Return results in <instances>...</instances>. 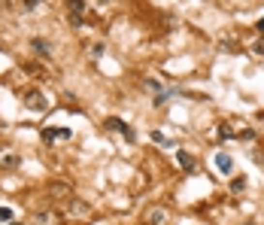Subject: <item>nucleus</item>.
I'll return each mask as SVG.
<instances>
[{
  "label": "nucleus",
  "instance_id": "1",
  "mask_svg": "<svg viewBox=\"0 0 264 225\" xmlns=\"http://www.w3.org/2000/svg\"><path fill=\"white\" fill-rule=\"evenodd\" d=\"M103 128H107V131H116V134H124V140H128V143H134V140H137V134L131 131L128 122H122V119H116V116H109L107 122H103Z\"/></svg>",
  "mask_w": 264,
  "mask_h": 225
},
{
  "label": "nucleus",
  "instance_id": "2",
  "mask_svg": "<svg viewBox=\"0 0 264 225\" xmlns=\"http://www.w3.org/2000/svg\"><path fill=\"white\" fill-rule=\"evenodd\" d=\"M25 107L33 110V112H40V110L49 107V100H46V95L40 92V88H28V92H25Z\"/></svg>",
  "mask_w": 264,
  "mask_h": 225
},
{
  "label": "nucleus",
  "instance_id": "3",
  "mask_svg": "<svg viewBox=\"0 0 264 225\" xmlns=\"http://www.w3.org/2000/svg\"><path fill=\"white\" fill-rule=\"evenodd\" d=\"M40 137H43V143L70 140V137H73V131H70V128H43V131H40Z\"/></svg>",
  "mask_w": 264,
  "mask_h": 225
},
{
  "label": "nucleus",
  "instance_id": "4",
  "mask_svg": "<svg viewBox=\"0 0 264 225\" xmlns=\"http://www.w3.org/2000/svg\"><path fill=\"white\" fill-rule=\"evenodd\" d=\"M33 222H37V225H58V222H61V213H55V210H40L37 216H33Z\"/></svg>",
  "mask_w": 264,
  "mask_h": 225
},
{
  "label": "nucleus",
  "instance_id": "5",
  "mask_svg": "<svg viewBox=\"0 0 264 225\" xmlns=\"http://www.w3.org/2000/svg\"><path fill=\"white\" fill-rule=\"evenodd\" d=\"M216 167H219L222 174H231L234 171V159L228 152H216Z\"/></svg>",
  "mask_w": 264,
  "mask_h": 225
},
{
  "label": "nucleus",
  "instance_id": "6",
  "mask_svg": "<svg viewBox=\"0 0 264 225\" xmlns=\"http://www.w3.org/2000/svg\"><path fill=\"white\" fill-rule=\"evenodd\" d=\"M176 161H179L182 167H186V171H194V167H198L194 155H191V152H186V149H179V152H176Z\"/></svg>",
  "mask_w": 264,
  "mask_h": 225
},
{
  "label": "nucleus",
  "instance_id": "7",
  "mask_svg": "<svg viewBox=\"0 0 264 225\" xmlns=\"http://www.w3.org/2000/svg\"><path fill=\"white\" fill-rule=\"evenodd\" d=\"M164 219H167V213H164L161 207H155V210L146 213V222H149V225H164Z\"/></svg>",
  "mask_w": 264,
  "mask_h": 225
},
{
  "label": "nucleus",
  "instance_id": "8",
  "mask_svg": "<svg viewBox=\"0 0 264 225\" xmlns=\"http://www.w3.org/2000/svg\"><path fill=\"white\" fill-rule=\"evenodd\" d=\"M31 49L33 52H37V55H43V58H49V55H52V46H49V43H46V40H31Z\"/></svg>",
  "mask_w": 264,
  "mask_h": 225
},
{
  "label": "nucleus",
  "instance_id": "9",
  "mask_svg": "<svg viewBox=\"0 0 264 225\" xmlns=\"http://www.w3.org/2000/svg\"><path fill=\"white\" fill-rule=\"evenodd\" d=\"M67 9H70V16H79V18H82V13H85V0H67Z\"/></svg>",
  "mask_w": 264,
  "mask_h": 225
},
{
  "label": "nucleus",
  "instance_id": "10",
  "mask_svg": "<svg viewBox=\"0 0 264 225\" xmlns=\"http://www.w3.org/2000/svg\"><path fill=\"white\" fill-rule=\"evenodd\" d=\"M67 207H70V213H88V204H82V201H79V198H67Z\"/></svg>",
  "mask_w": 264,
  "mask_h": 225
},
{
  "label": "nucleus",
  "instance_id": "11",
  "mask_svg": "<svg viewBox=\"0 0 264 225\" xmlns=\"http://www.w3.org/2000/svg\"><path fill=\"white\" fill-rule=\"evenodd\" d=\"M103 52H107V46H103V43H94V46H91V49H88V55H91V58H94V61L100 58V55H103Z\"/></svg>",
  "mask_w": 264,
  "mask_h": 225
},
{
  "label": "nucleus",
  "instance_id": "12",
  "mask_svg": "<svg viewBox=\"0 0 264 225\" xmlns=\"http://www.w3.org/2000/svg\"><path fill=\"white\" fill-rule=\"evenodd\" d=\"M246 189V177H237V179H231V192H243Z\"/></svg>",
  "mask_w": 264,
  "mask_h": 225
},
{
  "label": "nucleus",
  "instance_id": "13",
  "mask_svg": "<svg viewBox=\"0 0 264 225\" xmlns=\"http://www.w3.org/2000/svg\"><path fill=\"white\" fill-rule=\"evenodd\" d=\"M234 137H237V140H255V131H252V128H243V131H237Z\"/></svg>",
  "mask_w": 264,
  "mask_h": 225
},
{
  "label": "nucleus",
  "instance_id": "14",
  "mask_svg": "<svg viewBox=\"0 0 264 225\" xmlns=\"http://www.w3.org/2000/svg\"><path fill=\"white\" fill-rule=\"evenodd\" d=\"M18 164V155H6L3 161H0V167H16Z\"/></svg>",
  "mask_w": 264,
  "mask_h": 225
},
{
  "label": "nucleus",
  "instance_id": "15",
  "mask_svg": "<svg viewBox=\"0 0 264 225\" xmlns=\"http://www.w3.org/2000/svg\"><path fill=\"white\" fill-rule=\"evenodd\" d=\"M0 222H13V210L9 207H0Z\"/></svg>",
  "mask_w": 264,
  "mask_h": 225
},
{
  "label": "nucleus",
  "instance_id": "16",
  "mask_svg": "<svg viewBox=\"0 0 264 225\" xmlns=\"http://www.w3.org/2000/svg\"><path fill=\"white\" fill-rule=\"evenodd\" d=\"M146 88H149V92H158V95H161V82H158V80H146Z\"/></svg>",
  "mask_w": 264,
  "mask_h": 225
},
{
  "label": "nucleus",
  "instance_id": "17",
  "mask_svg": "<svg viewBox=\"0 0 264 225\" xmlns=\"http://www.w3.org/2000/svg\"><path fill=\"white\" fill-rule=\"evenodd\" d=\"M152 140H155V143H164V146H167V143H170V140H167V137H164V134H161V131H152Z\"/></svg>",
  "mask_w": 264,
  "mask_h": 225
},
{
  "label": "nucleus",
  "instance_id": "18",
  "mask_svg": "<svg viewBox=\"0 0 264 225\" xmlns=\"http://www.w3.org/2000/svg\"><path fill=\"white\" fill-rule=\"evenodd\" d=\"M219 137H234V131L228 128V125H222V128H219Z\"/></svg>",
  "mask_w": 264,
  "mask_h": 225
},
{
  "label": "nucleus",
  "instance_id": "19",
  "mask_svg": "<svg viewBox=\"0 0 264 225\" xmlns=\"http://www.w3.org/2000/svg\"><path fill=\"white\" fill-rule=\"evenodd\" d=\"M43 0H25V9H33V6H40Z\"/></svg>",
  "mask_w": 264,
  "mask_h": 225
},
{
  "label": "nucleus",
  "instance_id": "20",
  "mask_svg": "<svg viewBox=\"0 0 264 225\" xmlns=\"http://www.w3.org/2000/svg\"><path fill=\"white\" fill-rule=\"evenodd\" d=\"M255 55H264V40H261V43H255Z\"/></svg>",
  "mask_w": 264,
  "mask_h": 225
},
{
  "label": "nucleus",
  "instance_id": "21",
  "mask_svg": "<svg viewBox=\"0 0 264 225\" xmlns=\"http://www.w3.org/2000/svg\"><path fill=\"white\" fill-rule=\"evenodd\" d=\"M255 28H258V33L264 37V18H258V25H255Z\"/></svg>",
  "mask_w": 264,
  "mask_h": 225
},
{
  "label": "nucleus",
  "instance_id": "22",
  "mask_svg": "<svg viewBox=\"0 0 264 225\" xmlns=\"http://www.w3.org/2000/svg\"><path fill=\"white\" fill-rule=\"evenodd\" d=\"M9 225H25V222H16V219H13V222H9Z\"/></svg>",
  "mask_w": 264,
  "mask_h": 225
},
{
  "label": "nucleus",
  "instance_id": "23",
  "mask_svg": "<svg viewBox=\"0 0 264 225\" xmlns=\"http://www.w3.org/2000/svg\"><path fill=\"white\" fill-rule=\"evenodd\" d=\"M261 164H264V159H261Z\"/></svg>",
  "mask_w": 264,
  "mask_h": 225
}]
</instances>
